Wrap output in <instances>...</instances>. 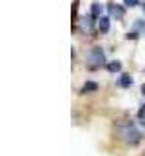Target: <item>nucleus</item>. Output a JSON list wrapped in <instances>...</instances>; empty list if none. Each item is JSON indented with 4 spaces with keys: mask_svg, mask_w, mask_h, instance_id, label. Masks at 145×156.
<instances>
[{
    "mask_svg": "<svg viewBox=\"0 0 145 156\" xmlns=\"http://www.w3.org/2000/svg\"><path fill=\"white\" fill-rule=\"evenodd\" d=\"M120 134H122V140H123V142H127L129 145H136V144L142 140V134H140L133 125L123 127V129L120 131Z\"/></svg>",
    "mask_w": 145,
    "mask_h": 156,
    "instance_id": "nucleus-1",
    "label": "nucleus"
},
{
    "mask_svg": "<svg viewBox=\"0 0 145 156\" xmlns=\"http://www.w3.org/2000/svg\"><path fill=\"white\" fill-rule=\"evenodd\" d=\"M105 62V56H104V51L100 49V47H93L89 53H87V64L93 67V69H96L98 66H102Z\"/></svg>",
    "mask_w": 145,
    "mask_h": 156,
    "instance_id": "nucleus-2",
    "label": "nucleus"
},
{
    "mask_svg": "<svg viewBox=\"0 0 145 156\" xmlns=\"http://www.w3.org/2000/svg\"><path fill=\"white\" fill-rule=\"evenodd\" d=\"M109 13H111L112 16H116V18L120 20V18H123V15H125V9H123L122 5H116V4H111V5H109Z\"/></svg>",
    "mask_w": 145,
    "mask_h": 156,
    "instance_id": "nucleus-3",
    "label": "nucleus"
},
{
    "mask_svg": "<svg viewBox=\"0 0 145 156\" xmlns=\"http://www.w3.org/2000/svg\"><path fill=\"white\" fill-rule=\"evenodd\" d=\"M94 91H98V83L96 82H85V85L82 87V93L85 94V93H94Z\"/></svg>",
    "mask_w": 145,
    "mask_h": 156,
    "instance_id": "nucleus-4",
    "label": "nucleus"
},
{
    "mask_svg": "<svg viewBox=\"0 0 145 156\" xmlns=\"http://www.w3.org/2000/svg\"><path fill=\"white\" fill-rule=\"evenodd\" d=\"M122 69V64L118 62V60H112V62H109L107 64V71L109 73H118Z\"/></svg>",
    "mask_w": 145,
    "mask_h": 156,
    "instance_id": "nucleus-5",
    "label": "nucleus"
},
{
    "mask_svg": "<svg viewBox=\"0 0 145 156\" xmlns=\"http://www.w3.org/2000/svg\"><path fill=\"white\" fill-rule=\"evenodd\" d=\"M109 27H111V20H109L107 16H102L100 18V31L102 33H107Z\"/></svg>",
    "mask_w": 145,
    "mask_h": 156,
    "instance_id": "nucleus-6",
    "label": "nucleus"
},
{
    "mask_svg": "<svg viewBox=\"0 0 145 156\" xmlns=\"http://www.w3.org/2000/svg\"><path fill=\"white\" fill-rule=\"evenodd\" d=\"M100 15H102V5H100V4H93V7H91V16H93V18H100Z\"/></svg>",
    "mask_w": 145,
    "mask_h": 156,
    "instance_id": "nucleus-7",
    "label": "nucleus"
},
{
    "mask_svg": "<svg viewBox=\"0 0 145 156\" xmlns=\"http://www.w3.org/2000/svg\"><path fill=\"white\" fill-rule=\"evenodd\" d=\"M133 83V78L129 76V75H122V78H120V85L122 87H129Z\"/></svg>",
    "mask_w": 145,
    "mask_h": 156,
    "instance_id": "nucleus-8",
    "label": "nucleus"
},
{
    "mask_svg": "<svg viewBox=\"0 0 145 156\" xmlns=\"http://www.w3.org/2000/svg\"><path fill=\"white\" fill-rule=\"evenodd\" d=\"M82 26H83V29H87V31H89V29L93 27V16H85V18H83V22H82Z\"/></svg>",
    "mask_w": 145,
    "mask_h": 156,
    "instance_id": "nucleus-9",
    "label": "nucleus"
},
{
    "mask_svg": "<svg viewBox=\"0 0 145 156\" xmlns=\"http://www.w3.org/2000/svg\"><path fill=\"white\" fill-rule=\"evenodd\" d=\"M76 11H78V0H74V4H72V11H71L72 20H76Z\"/></svg>",
    "mask_w": 145,
    "mask_h": 156,
    "instance_id": "nucleus-10",
    "label": "nucleus"
},
{
    "mask_svg": "<svg viewBox=\"0 0 145 156\" xmlns=\"http://www.w3.org/2000/svg\"><path fill=\"white\" fill-rule=\"evenodd\" d=\"M123 4H125V5H131V7H133V5H136V4H138V0H123Z\"/></svg>",
    "mask_w": 145,
    "mask_h": 156,
    "instance_id": "nucleus-11",
    "label": "nucleus"
},
{
    "mask_svg": "<svg viewBox=\"0 0 145 156\" xmlns=\"http://www.w3.org/2000/svg\"><path fill=\"white\" fill-rule=\"evenodd\" d=\"M136 37H138V35H136V33H129V35H127V38H129V40H131V38L134 40V38H136Z\"/></svg>",
    "mask_w": 145,
    "mask_h": 156,
    "instance_id": "nucleus-12",
    "label": "nucleus"
},
{
    "mask_svg": "<svg viewBox=\"0 0 145 156\" xmlns=\"http://www.w3.org/2000/svg\"><path fill=\"white\" fill-rule=\"evenodd\" d=\"M138 115H140V118H143V116H145V105L142 107V109H140V113H138Z\"/></svg>",
    "mask_w": 145,
    "mask_h": 156,
    "instance_id": "nucleus-13",
    "label": "nucleus"
},
{
    "mask_svg": "<svg viewBox=\"0 0 145 156\" xmlns=\"http://www.w3.org/2000/svg\"><path fill=\"white\" fill-rule=\"evenodd\" d=\"M142 93H143V94H145V83H143V85H142Z\"/></svg>",
    "mask_w": 145,
    "mask_h": 156,
    "instance_id": "nucleus-14",
    "label": "nucleus"
},
{
    "mask_svg": "<svg viewBox=\"0 0 145 156\" xmlns=\"http://www.w3.org/2000/svg\"><path fill=\"white\" fill-rule=\"evenodd\" d=\"M143 7H145V5H143Z\"/></svg>",
    "mask_w": 145,
    "mask_h": 156,
    "instance_id": "nucleus-15",
    "label": "nucleus"
}]
</instances>
